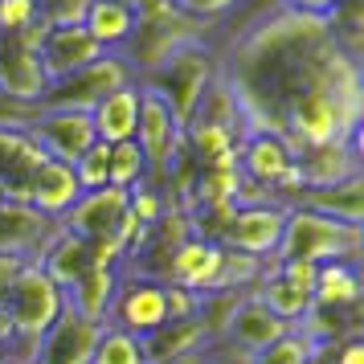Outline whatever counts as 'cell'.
Segmentation results:
<instances>
[{
	"instance_id": "27",
	"label": "cell",
	"mask_w": 364,
	"mask_h": 364,
	"mask_svg": "<svg viewBox=\"0 0 364 364\" xmlns=\"http://www.w3.org/2000/svg\"><path fill=\"white\" fill-rule=\"evenodd\" d=\"M90 364H144V348H139V336L123 328H111L102 323L99 340H95V356Z\"/></svg>"
},
{
	"instance_id": "3",
	"label": "cell",
	"mask_w": 364,
	"mask_h": 364,
	"mask_svg": "<svg viewBox=\"0 0 364 364\" xmlns=\"http://www.w3.org/2000/svg\"><path fill=\"white\" fill-rule=\"evenodd\" d=\"M66 311V291L50 282L41 274V266H25L13 282V291L4 295V323H9V340L0 348V356H9V360H29L33 364L37 356V344H41V336L58 323V315Z\"/></svg>"
},
{
	"instance_id": "21",
	"label": "cell",
	"mask_w": 364,
	"mask_h": 364,
	"mask_svg": "<svg viewBox=\"0 0 364 364\" xmlns=\"http://www.w3.org/2000/svg\"><path fill=\"white\" fill-rule=\"evenodd\" d=\"M299 205L311 209V213H319V217H331V221H340V225H352V230L364 225V184H360V176H348V181H340V184H323V188H303Z\"/></svg>"
},
{
	"instance_id": "8",
	"label": "cell",
	"mask_w": 364,
	"mask_h": 364,
	"mask_svg": "<svg viewBox=\"0 0 364 364\" xmlns=\"http://www.w3.org/2000/svg\"><path fill=\"white\" fill-rule=\"evenodd\" d=\"M25 135H29L50 160L70 164V168L99 144V139H95V123H90L86 111H37V115L29 119Z\"/></svg>"
},
{
	"instance_id": "38",
	"label": "cell",
	"mask_w": 364,
	"mask_h": 364,
	"mask_svg": "<svg viewBox=\"0 0 364 364\" xmlns=\"http://www.w3.org/2000/svg\"><path fill=\"white\" fill-rule=\"evenodd\" d=\"M274 266H279L295 287H303V291H311L315 295V266H307V262H274Z\"/></svg>"
},
{
	"instance_id": "11",
	"label": "cell",
	"mask_w": 364,
	"mask_h": 364,
	"mask_svg": "<svg viewBox=\"0 0 364 364\" xmlns=\"http://www.w3.org/2000/svg\"><path fill=\"white\" fill-rule=\"evenodd\" d=\"M46 70L37 50H29L17 33H0V99L17 102V107H37L46 95Z\"/></svg>"
},
{
	"instance_id": "37",
	"label": "cell",
	"mask_w": 364,
	"mask_h": 364,
	"mask_svg": "<svg viewBox=\"0 0 364 364\" xmlns=\"http://www.w3.org/2000/svg\"><path fill=\"white\" fill-rule=\"evenodd\" d=\"M123 4H132L135 13L144 17V25H156V21L172 17V4L168 0H123Z\"/></svg>"
},
{
	"instance_id": "33",
	"label": "cell",
	"mask_w": 364,
	"mask_h": 364,
	"mask_svg": "<svg viewBox=\"0 0 364 364\" xmlns=\"http://www.w3.org/2000/svg\"><path fill=\"white\" fill-rule=\"evenodd\" d=\"M37 21V0H0V33H21Z\"/></svg>"
},
{
	"instance_id": "5",
	"label": "cell",
	"mask_w": 364,
	"mask_h": 364,
	"mask_svg": "<svg viewBox=\"0 0 364 364\" xmlns=\"http://www.w3.org/2000/svg\"><path fill=\"white\" fill-rule=\"evenodd\" d=\"M139 78L132 53H102L99 62L82 66L70 78H58V82L46 86V95L37 99V111H95L111 90L119 86H132Z\"/></svg>"
},
{
	"instance_id": "25",
	"label": "cell",
	"mask_w": 364,
	"mask_h": 364,
	"mask_svg": "<svg viewBox=\"0 0 364 364\" xmlns=\"http://www.w3.org/2000/svg\"><path fill=\"white\" fill-rule=\"evenodd\" d=\"M115 291H119V270L90 266L82 279L66 291V307L74 315H82V319H90V323L102 328L107 315H111V303H115Z\"/></svg>"
},
{
	"instance_id": "34",
	"label": "cell",
	"mask_w": 364,
	"mask_h": 364,
	"mask_svg": "<svg viewBox=\"0 0 364 364\" xmlns=\"http://www.w3.org/2000/svg\"><path fill=\"white\" fill-rule=\"evenodd\" d=\"M164 303H168V319H197V291H184L176 282H164Z\"/></svg>"
},
{
	"instance_id": "39",
	"label": "cell",
	"mask_w": 364,
	"mask_h": 364,
	"mask_svg": "<svg viewBox=\"0 0 364 364\" xmlns=\"http://www.w3.org/2000/svg\"><path fill=\"white\" fill-rule=\"evenodd\" d=\"M336 364H364V344H360V336H348V340H340Z\"/></svg>"
},
{
	"instance_id": "12",
	"label": "cell",
	"mask_w": 364,
	"mask_h": 364,
	"mask_svg": "<svg viewBox=\"0 0 364 364\" xmlns=\"http://www.w3.org/2000/svg\"><path fill=\"white\" fill-rule=\"evenodd\" d=\"M291 164H295V151H291V144H287L282 135L250 132L246 139H242V148H237V176H242V184L262 188L266 197H270V188L291 172Z\"/></svg>"
},
{
	"instance_id": "13",
	"label": "cell",
	"mask_w": 364,
	"mask_h": 364,
	"mask_svg": "<svg viewBox=\"0 0 364 364\" xmlns=\"http://www.w3.org/2000/svg\"><path fill=\"white\" fill-rule=\"evenodd\" d=\"M287 331H295V328H291V323H282L270 307H262V303L246 291V295L237 299L230 323H225V340H221V344H230V348H237V352L254 356V352H262V348L279 344Z\"/></svg>"
},
{
	"instance_id": "2",
	"label": "cell",
	"mask_w": 364,
	"mask_h": 364,
	"mask_svg": "<svg viewBox=\"0 0 364 364\" xmlns=\"http://www.w3.org/2000/svg\"><path fill=\"white\" fill-rule=\"evenodd\" d=\"M217 74H221V66H217L213 46H205V41H168L164 50L151 53L139 66L135 82L164 102L181 127H188V119L197 115L200 99L217 82Z\"/></svg>"
},
{
	"instance_id": "36",
	"label": "cell",
	"mask_w": 364,
	"mask_h": 364,
	"mask_svg": "<svg viewBox=\"0 0 364 364\" xmlns=\"http://www.w3.org/2000/svg\"><path fill=\"white\" fill-rule=\"evenodd\" d=\"M200 364H250V356L237 352V348H230V344H209L200 352Z\"/></svg>"
},
{
	"instance_id": "28",
	"label": "cell",
	"mask_w": 364,
	"mask_h": 364,
	"mask_svg": "<svg viewBox=\"0 0 364 364\" xmlns=\"http://www.w3.org/2000/svg\"><path fill=\"white\" fill-rule=\"evenodd\" d=\"M111 184L115 188H127V193L139 188V184H148V164H144V156L135 148V139L111 148Z\"/></svg>"
},
{
	"instance_id": "1",
	"label": "cell",
	"mask_w": 364,
	"mask_h": 364,
	"mask_svg": "<svg viewBox=\"0 0 364 364\" xmlns=\"http://www.w3.org/2000/svg\"><path fill=\"white\" fill-rule=\"evenodd\" d=\"M217 66L250 132L282 135L291 151L360 135V53L336 37L331 13L274 0Z\"/></svg>"
},
{
	"instance_id": "10",
	"label": "cell",
	"mask_w": 364,
	"mask_h": 364,
	"mask_svg": "<svg viewBox=\"0 0 364 364\" xmlns=\"http://www.w3.org/2000/svg\"><path fill=\"white\" fill-rule=\"evenodd\" d=\"M127 209H132V193L115 188V184H102V188L82 193L74 200V209L58 225L66 233H74V237H82V242H102V237H111L119 230V221L127 217Z\"/></svg>"
},
{
	"instance_id": "24",
	"label": "cell",
	"mask_w": 364,
	"mask_h": 364,
	"mask_svg": "<svg viewBox=\"0 0 364 364\" xmlns=\"http://www.w3.org/2000/svg\"><path fill=\"white\" fill-rule=\"evenodd\" d=\"M250 295L258 299L262 307H270V311L279 315L282 323H291V328H299V319L311 311V303H315L311 291L295 287V282L287 279V274H282L274 262H266V266H262V279H258V287H254Z\"/></svg>"
},
{
	"instance_id": "9",
	"label": "cell",
	"mask_w": 364,
	"mask_h": 364,
	"mask_svg": "<svg viewBox=\"0 0 364 364\" xmlns=\"http://www.w3.org/2000/svg\"><path fill=\"white\" fill-rule=\"evenodd\" d=\"M107 323L132 331V336H148L160 323H168L164 282L139 279V274H119V291H115V303H111Z\"/></svg>"
},
{
	"instance_id": "6",
	"label": "cell",
	"mask_w": 364,
	"mask_h": 364,
	"mask_svg": "<svg viewBox=\"0 0 364 364\" xmlns=\"http://www.w3.org/2000/svg\"><path fill=\"white\" fill-rule=\"evenodd\" d=\"M282 225H287V209L274 200H254V205H233L230 221L217 233V246L233 250V254H250L270 262L282 242Z\"/></svg>"
},
{
	"instance_id": "44",
	"label": "cell",
	"mask_w": 364,
	"mask_h": 364,
	"mask_svg": "<svg viewBox=\"0 0 364 364\" xmlns=\"http://www.w3.org/2000/svg\"><path fill=\"white\" fill-rule=\"evenodd\" d=\"M168 4H172V0H168Z\"/></svg>"
},
{
	"instance_id": "14",
	"label": "cell",
	"mask_w": 364,
	"mask_h": 364,
	"mask_svg": "<svg viewBox=\"0 0 364 364\" xmlns=\"http://www.w3.org/2000/svg\"><path fill=\"white\" fill-rule=\"evenodd\" d=\"M99 331H102L99 323H90V319H82L66 307L58 315V323L41 336L33 364H90Z\"/></svg>"
},
{
	"instance_id": "7",
	"label": "cell",
	"mask_w": 364,
	"mask_h": 364,
	"mask_svg": "<svg viewBox=\"0 0 364 364\" xmlns=\"http://www.w3.org/2000/svg\"><path fill=\"white\" fill-rule=\"evenodd\" d=\"M135 148L148 164V184H164L168 164L184 151V127L172 119L164 102L139 86V127H135Z\"/></svg>"
},
{
	"instance_id": "26",
	"label": "cell",
	"mask_w": 364,
	"mask_h": 364,
	"mask_svg": "<svg viewBox=\"0 0 364 364\" xmlns=\"http://www.w3.org/2000/svg\"><path fill=\"white\" fill-rule=\"evenodd\" d=\"M360 266L356 262H323L315 266V303L319 307H360Z\"/></svg>"
},
{
	"instance_id": "4",
	"label": "cell",
	"mask_w": 364,
	"mask_h": 364,
	"mask_svg": "<svg viewBox=\"0 0 364 364\" xmlns=\"http://www.w3.org/2000/svg\"><path fill=\"white\" fill-rule=\"evenodd\" d=\"M360 250H364V233L352 225H340L331 217H319L311 209H287V225H282V242L274 250L270 262H307V266H323V262H356L360 266Z\"/></svg>"
},
{
	"instance_id": "22",
	"label": "cell",
	"mask_w": 364,
	"mask_h": 364,
	"mask_svg": "<svg viewBox=\"0 0 364 364\" xmlns=\"http://www.w3.org/2000/svg\"><path fill=\"white\" fill-rule=\"evenodd\" d=\"M139 348H144V364H168L193 356V352H205L209 340H205V328L197 319H168L156 331L139 336Z\"/></svg>"
},
{
	"instance_id": "23",
	"label": "cell",
	"mask_w": 364,
	"mask_h": 364,
	"mask_svg": "<svg viewBox=\"0 0 364 364\" xmlns=\"http://www.w3.org/2000/svg\"><path fill=\"white\" fill-rule=\"evenodd\" d=\"M33 266H41L46 279L58 282L62 291H70V287L90 270V242H82V237H74V233H66L58 225V233L50 237V246L37 254Z\"/></svg>"
},
{
	"instance_id": "15",
	"label": "cell",
	"mask_w": 364,
	"mask_h": 364,
	"mask_svg": "<svg viewBox=\"0 0 364 364\" xmlns=\"http://www.w3.org/2000/svg\"><path fill=\"white\" fill-rule=\"evenodd\" d=\"M82 29L102 53H132V41L144 29V17L123 0H90Z\"/></svg>"
},
{
	"instance_id": "18",
	"label": "cell",
	"mask_w": 364,
	"mask_h": 364,
	"mask_svg": "<svg viewBox=\"0 0 364 364\" xmlns=\"http://www.w3.org/2000/svg\"><path fill=\"white\" fill-rule=\"evenodd\" d=\"M221 258H225V250L217 246V242H209V237H188L176 254H172V262H168V279L164 282H176V287H184V291H197V295H205V291H213L217 274H221Z\"/></svg>"
},
{
	"instance_id": "35",
	"label": "cell",
	"mask_w": 364,
	"mask_h": 364,
	"mask_svg": "<svg viewBox=\"0 0 364 364\" xmlns=\"http://www.w3.org/2000/svg\"><path fill=\"white\" fill-rule=\"evenodd\" d=\"M29 266V258H21V254H9V250H0V307H4V295L13 291V282L17 274Z\"/></svg>"
},
{
	"instance_id": "20",
	"label": "cell",
	"mask_w": 364,
	"mask_h": 364,
	"mask_svg": "<svg viewBox=\"0 0 364 364\" xmlns=\"http://www.w3.org/2000/svg\"><path fill=\"white\" fill-rule=\"evenodd\" d=\"M90 123H95V139L107 144V148L135 139V127H139V82L111 90V95L90 111Z\"/></svg>"
},
{
	"instance_id": "41",
	"label": "cell",
	"mask_w": 364,
	"mask_h": 364,
	"mask_svg": "<svg viewBox=\"0 0 364 364\" xmlns=\"http://www.w3.org/2000/svg\"><path fill=\"white\" fill-rule=\"evenodd\" d=\"M4 340H9V323H4V315H0V348H4Z\"/></svg>"
},
{
	"instance_id": "31",
	"label": "cell",
	"mask_w": 364,
	"mask_h": 364,
	"mask_svg": "<svg viewBox=\"0 0 364 364\" xmlns=\"http://www.w3.org/2000/svg\"><path fill=\"white\" fill-rule=\"evenodd\" d=\"M90 0H37V17L46 21L50 29H70V25H82Z\"/></svg>"
},
{
	"instance_id": "43",
	"label": "cell",
	"mask_w": 364,
	"mask_h": 364,
	"mask_svg": "<svg viewBox=\"0 0 364 364\" xmlns=\"http://www.w3.org/2000/svg\"><path fill=\"white\" fill-rule=\"evenodd\" d=\"M0 205H9V200H4V193H0Z\"/></svg>"
},
{
	"instance_id": "40",
	"label": "cell",
	"mask_w": 364,
	"mask_h": 364,
	"mask_svg": "<svg viewBox=\"0 0 364 364\" xmlns=\"http://www.w3.org/2000/svg\"><path fill=\"white\" fill-rule=\"evenodd\" d=\"M168 364H200V352H193V356H181V360H168Z\"/></svg>"
},
{
	"instance_id": "42",
	"label": "cell",
	"mask_w": 364,
	"mask_h": 364,
	"mask_svg": "<svg viewBox=\"0 0 364 364\" xmlns=\"http://www.w3.org/2000/svg\"><path fill=\"white\" fill-rule=\"evenodd\" d=\"M0 364H29V360H9V356H0Z\"/></svg>"
},
{
	"instance_id": "19",
	"label": "cell",
	"mask_w": 364,
	"mask_h": 364,
	"mask_svg": "<svg viewBox=\"0 0 364 364\" xmlns=\"http://www.w3.org/2000/svg\"><path fill=\"white\" fill-rule=\"evenodd\" d=\"M78 197H82V184H78V176H74L70 164L46 160V164L33 172V184H29V209L41 213L46 221H62V217L74 209Z\"/></svg>"
},
{
	"instance_id": "32",
	"label": "cell",
	"mask_w": 364,
	"mask_h": 364,
	"mask_svg": "<svg viewBox=\"0 0 364 364\" xmlns=\"http://www.w3.org/2000/svg\"><path fill=\"white\" fill-rule=\"evenodd\" d=\"M242 0H172L176 17H193V21H221L230 17Z\"/></svg>"
},
{
	"instance_id": "29",
	"label": "cell",
	"mask_w": 364,
	"mask_h": 364,
	"mask_svg": "<svg viewBox=\"0 0 364 364\" xmlns=\"http://www.w3.org/2000/svg\"><path fill=\"white\" fill-rule=\"evenodd\" d=\"M74 176L82 184V193H95L102 184H111V148H107V144H95V148L74 164Z\"/></svg>"
},
{
	"instance_id": "17",
	"label": "cell",
	"mask_w": 364,
	"mask_h": 364,
	"mask_svg": "<svg viewBox=\"0 0 364 364\" xmlns=\"http://www.w3.org/2000/svg\"><path fill=\"white\" fill-rule=\"evenodd\" d=\"M37 58H41L46 78L58 82V78H70V74H78L82 66L99 62L102 50L90 41V33H86L82 25H70V29H50L46 41H41V50H37Z\"/></svg>"
},
{
	"instance_id": "30",
	"label": "cell",
	"mask_w": 364,
	"mask_h": 364,
	"mask_svg": "<svg viewBox=\"0 0 364 364\" xmlns=\"http://www.w3.org/2000/svg\"><path fill=\"white\" fill-rule=\"evenodd\" d=\"M307 356H311V344H307L299 331H287L279 344L254 352V356H250V364H307Z\"/></svg>"
},
{
	"instance_id": "16",
	"label": "cell",
	"mask_w": 364,
	"mask_h": 364,
	"mask_svg": "<svg viewBox=\"0 0 364 364\" xmlns=\"http://www.w3.org/2000/svg\"><path fill=\"white\" fill-rule=\"evenodd\" d=\"M295 168L303 176V188H323V184H340L348 176H360V135L344 139V144L295 151Z\"/></svg>"
}]
</instances>
